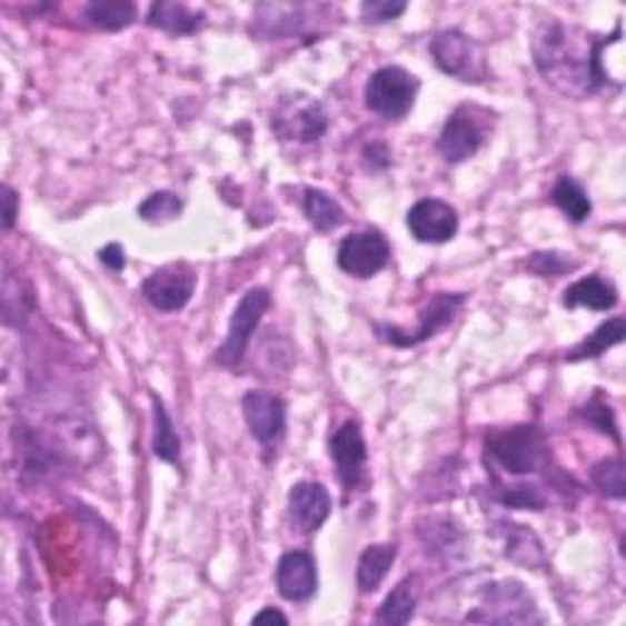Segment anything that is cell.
I'll use <instances>...</instances> for the list:
<instances>
[{"label":"cell","mask_w":626,"mask_h":626,"mask_svg":"<svg viewBox=\"0 0 626 626\" xmlns=\"http://www.w3.org/2000/svg\"><path fill=\"white\" fill-rule=\"evenodd\" d=\"M196 289V272L187 262H171L155 269L142 281V297L162 314H177L187 306Z\"/></svg>","instance_id":"obj_11"},{"label":"cell","mask_w":626,"mask_h":626,"mask_svg":"<svg viewBox=\"0 0 626 626\" xmlns=\"http://www.w3.org/2000/svg\"><path fill=\"white\" fill-rule=\"evenodd\" d=\"M450 524H453L450 519H438V517L419 521V536L424 538L428 550H434V554L444 550V554H448V550L458 544L460 531L453 529Z\"/></svg>","instance_id":"obj_31"},{"label":"cell","mask_w":626,"mask_h":626,"mask_svg":"<svg viewBox=\"0 0 626 626\" xmlns=\"http://www.w3.org/2000/svg\"><path fill=\"white\" fill-rule=\"evenodd\" d=\"M626 334V324L624 318H612V321L599 326L595 334L587 336L580 346H575L568 355L566 360L568 362H580V360H590V358H599V355L607 352V348L612 346H619L624 340Z\"/></svg>","instance_id":"obj_25"},{"label":"cell","mask_w":626,"mask_h":626,"mask_svg":"<svg viewBox=\"0 0 626 626\" xmlns=\"http://www.w3.org/2000/svg\"><path fill=\"white\" fill-rule=\"evenodd\" d=\"M404 10H407V3H391V0H367L360 8L362 20L375 24L397 20Z\"/></svg>","instance_id":"obj_34"},{"label":"cell","mask_w":626,"mask_h":626,"mask_svg":"<svg viewBox=\"0 0 626 626\" xmlns=\"http://www.w3.org/2000/svg\"><path fill=\"white\" fill-rule=\"evenodd\" d=\"M362 157H365V162L372 165V169H385L391 162V155L387 150V145H382V142L367 145L362 150Z\"/></svg>","instance_id":"obj_37"},{"label":"cell","mask_w":626,"mask_h":626,"mask_svg":"<svg viewBox=\"0 0 626 626\" xmlns=\"http://www.w3.org/2000/svg\"><path fill=\"white\" fill-rule=\"evenodd\" d=\"M619 40L622 22H617L609 37H599L578 24L548 20L534 34V64L544 81L554 86L560 96L585 101L609 83L612 77L605 69V52L619 44Z\"/></svg>","instance_id":"obj_1"},{"label":"cell","mask_w":626,"mask_h":626,"mask_svg":"<svg viewBox=\"0 0 626 626\" xmlns=\"http://www.w3.org/2000/svg\"><path fill=\"white\" fill-rule=\"evenodd\" d=\"M507 541H505V556L514 563H519V566L526 568H541L546 563V554H544V546L538 538L526 529V526H507Z\"/></svg>","instance_id":"obj_26"},{"label":"cell","mask_w":626,"mask_h":626,"mask_svg":"<svg viewBox=\"0 0 626 626\" xmlns=\"http://www.w3.org/2000/svg\"><path fill=\"white\" fill-rule=\"evenodd\" d=\"M497 499L501 505L514 509H531L541 511L546 507V495L536 485H501L497 483Z\"/></svg>","instance_id":"obj_30"},{"label":"cell","mask_w":626,"mask_h":626,"mask_svg":"<svg viewBox=\"0 0 626 626\" xmlns=\"http://www.w3.org/2000/svg\"><path fill=\"white\" fill-rule=\"evenodd\" d=\"M587 421H590L593 426H597L599 431L603 434H609L612 438L617 440L619 444V431H617V424H615V414H612V409L607 407V404L599 399V397H595V399H590L587 401V407L580 411Z\"/></svg>","instance_id":"obj_33"},{"label":"cell","mask_w":626,"mask_h":626,"mask_svg":"<svg viewBox=\"0 0 626 626\" xmlns=\"http://www.w3.org/2000/svg\"><path fill=\"white\" fill-rule=\"evenodd\" d=\"M468 622L483 624H534L544 622V617L536 612L531 595L524 590V585L517 580H501L495 585H487L483 593V605L477 612L465 617Z\"/></svg>","instance_id":"obj_7"},{"label":"cell","mask_w":626,"mask_h":626,"mask_svg":"<svg viewBox=\"0 0 626 626\" xmlns=\"http://www.w3.org/2000/svg\"><path fill=\"white\" fill-rule=\"evenodd\" d=\"M485 458L489 470L507 475H531L548 470L550 448L544 431L536 426L493 428L485 436Z\"/></svg>","instance_id":"obj_2"},{"label":"cell","mask_w":626,"mask_h":626,"mask_svg":"<svg viewBox=\"0 0 626 626\" xmlns=\"http://www.w3.org/2000/svg\"><path fill=\"white\" fill-rule=\"evenodd\" d=\"M495 113L480 106H458L448 116L444 130L438 135V152L444 155L448 165H460L465 159L475 157L487 140L489 122Z\"/></svg>","instance_id":"obj_4"},{"label":"cell","mask_w":626,"mask_h":626,"mask_svg":"<svg viewBox=\"0 0 626 626\" xmlns=\"http://www.w3.org/2000/svg\"><path fill=\"white\" fill-rule=\"evenodd\" d=\"M424 593V583L419 575H407L395 590H391L385 603L379 605L375 622L377 624H385V626H404L409 624L416 607H419V599Z\"/></svg>","instance_id":"obj_18"},{"label":"cell","mask_w":626,"mask_h":626,"mask_svg":"<svg viewBox=\"0 0 626 626\" xmlns=\"http://www.w3.org/2000/svg\"><path fill=\"white\" fill-rule=\"evenodd\" d=\"M304 213L306 220H309L318 232H330L346 223V211H342V206L324 189L309 187L304 191Z\"/></svg>","instance_id":"obj_22"},{"label":"cell","mask_w":626,"mask_h":626,"mask_svg":"<svg viewBox=\"0 0 626 626\" xmlns=\"http://www.w3.org/2000/svg\"><path fill=\"white\" fill-rule=\"evenodd\" d=\"M407 228L419 242L444 245L458 236L460 218L456 208L446 201L421 199L409 208Z\"/></svg>","instance_id":"obj_12"},{"label":"cell","mask_w":626,"mask_h":626,"mask_svg":"<svg viewBox=\"0 0 626 626\" xmlns=\"http://www.w3.org/2000/svg\"><path fill=\"white\" fill-rule=\"evenodd\" d=\"M272 130L281 140L316 142L328 130V113L321 103L309 96H287L275 108Z\"/></svg>","instance_id":"obj_9"},{"label":"cell","mask_w":626,"mask_h":626,"mask_svg":"<svg viewBox=\"0 0 626 626\" xmlns=\"http://www.w3.org/2000/svg\"><path fill=\"white\" fill-rule=\"evenodd\" d=\"M98 260H101L110 272H122V267H126V250H122V245L110 242L98 252Z\"/></svg>","instance_id":"obj_36"},{"label":"cell","mask_w":626,"mask_h":626,"mask_svg":"<svg viewBox=\"0 0 626 626\" xmlns=\"http://www.w3.org/2000/svg\"><path fill=\"white\" fill-rule=\"evenodd\" d=\"M269 304H272V297H269V291L265 287H252L242 294V299L238 301L236 309H232L223 346H220L216 352V362L220 367L236 370V367L242 362L245 352H248L250 346V338L265 318Z\"/></svg>","instance_id":"obj_6"},{"label":"cell","mask_w":626,"mask_h":626,"mask_svg":"<svg viewBox=\"0 0 626 626\" xmlns=\"http://www.w3.org/2000/svg\"><path fill=\"white\" fill-rule=\"evenodd\" d=\"M318 570L309 550H289L277 563V590L289 603H306L316 595Z\"/></svg>","instance_id":"obj_16"},{"label":"cell","mask_w":626,"mask_h":626,"mask_svg":"<svg viewBox=\"0 0 626 626\" xmlns=\"http://www.w3.org/2000/svg\"><path fill=\"white\" fill-rule=\"evenodd\" d=\"M419 79L401 67L377 69L365 83V106L370 113L389 122H399L411 113Z\"/></svg>","instance_id":"obj_3"},{"label":"cell","mask_w":626,"mask_h":626,"mask_svg":"<svg viewBox=\"0 0 626 626\" xmlns=\"http://www.w3.org/2000/svg\"><path fill=\"white\" fill-rule=\"evenodd\" d=\"M265 622H281V624H287L289 617L281 615V612L275 609V607H265V609L260 612V615L252 617V624H265Z\"/></svg>","instance_id":"obj_38"},{"label":"cell","mask_w":626,"mask_h":626,"mask_svg":"<svg viewBox=\"0 0 626 626\" xmlns=\"http://www.w3.org/2000/svg\"><path fill=\"white\" fill-rule=\"evenodd\" d=\"M330 460L336 463V473L346 493H355L367 463V444L358 421H346L336 428L330 436Z\"/></svg>","instance_id":"obj_14"},{"label":"cell","mask_w":626,"mask_h":626,"mask_svg":"<svg viewBox=\"0 0 626 626\" xmlns=\"http://www.w3.org/2000/svg\"><path fill=\"white\" fill-rule=\"evenodd\" d=\"M181 211H183V201L177 193L155 191L140 203L138 216L147 220V223H167V220L179 218Z\"/></svg>","instance_id":"obj_29"},{"label":"cell","mask_w":626,"mask_h":626,"mask_svg":"<svg viewBox=\"0 0 626 626\" xmlns=\"http://www.w3.org/2000/svg\"><path fill=\"white\" fill-rule=\"evenodd\" d=\"M389 240L375 228L358 230L338 245V267L355 279H370L389 265Z\"/></svg>","instance_id":"obj_10"},{"label":"cell","mask_w":626,"mask_h":626,"mask_svg":"<svg viewBox=\"0 0 626 626\" xmlns=\"http://www.w3.org/2000/svg\"><path fill=\"white\" fill-rule=\"evenodd\" d=\"M155 407V436H152V453L165 463H179L181 456V440L177 436V428L171 424V416L165 409L159 397H152Z\"/></svg>","instance_id":"obj_27"},{"label":"cell","mask_w":626,"mask_h":626,"mask_svg":"<svg viewBox=\"0 0 626 626\" xmlns=\"http://www.w3.org/2000/svg\"><path fill=\"white\" fill-rule=\"evenodd\" d=\"M617 301H619L617 287L599 275H587L563 291V306H566V309L585 306V309L593 311H609L615 309Z\"/></svg>","instance_id":"obj_19"},{"label":"cell","mask_w":626,"mask_h":626,"mask_svg":"<svg viewBox=\"0 0 626 626\" xmlns=\"http://www.w3.org/2000/svg\"><path fill=\"white\" fill-rule=\"evenodd\" d=\"M242 416L255 440L272 446L287 428V404L281 397L265 389H250L242 397Z\"/></svg>","instance_id":"obj_13"},{"label":"cell","mask_w":626,"mask_h":626,"mask_svg":"<svg viewBox=\"0 0 626 626\" xmlns=\"http://www.w3.org/2000/svg\"><path fill=\"white\" fill-rule=\"evenodd\" d=\"M0 201H3V228L10 230L16 226V218L20 211V199L10 183H3V196H0Z\"/></svg>","instance_id":"obj_35"},{"label":"cell","mask_w":626,"mask_h":626,"mask_svg":"<svg viewBox=\"0 0 626 626\" xmlns=\"http://www.w3.org/2000/svg\"><path fill=\"white\" fill-rule=\"evenodd\" d=\"M203 22L206 16L201 10H193L183 3H169V0L152 3L150 12H147V24H150V28H157L175 37H187L199 32L203 28Z\"/></svg>","instance_id":"obj_20"},{"label":"cell","mask_w":626,"mask_h":626,"mask_svg":"<svg viewBox=\"0 0 626 626\" xmlns=\"http://www.w3.org/2000/svg\"><path fill=\"white\" fill-rule=\"evenodd\" d=\"M316 8L309 6H257L255 8V34L272 40V37L301 34L306 20H311Z\"/></svg>","instance_id":"obj_17"},{"label":"cell","mask_w":626,"mask_h":626,"mask_svg":"<svg viewBox=\"0 0 626 626\" xmlns=\"http://www.w3.org/2000/svg\"><path fill=\"white\" fill-rule=\"evenodd\" d=\"M287 509L294 529H299L301 534H316L328 521L334 499L321 483L304 480L289 489Z\"/></svg>","instance_id":"obj_15"},{"label":"cell","mask_w":626,"mask_h":626,"mask_svg":"<svg viewBox=\"0 0 626 626\" xmlns=\"http://www.w3.org/2000/svg\"><path fill=\"white\" fill-rule=\"evenodd\" d=\"M550 201H554L560 211L573 220V223H585L593 213L590 196H587L580 183L568 175L556 179L554 189H550Z\"/></svg>","instance_id":"obj_23"},{"label":"cell","mask_w":626,"mask_h":626,"mask_svg":"<svg viewBox=\"0 0 626 626\" xmlns=\"http://www.w3.org/2000/svg\"><path fill=\"white\" fill-rule=\"evenodd\" d=\"M465 301H468L465 294H436V297L421 309L419 326L414 330H404L399 326H389V324H375V330L379 338L389 342V346L397 348L421 346V342L434 338L438 330H444L453 318L460 314Z\"/></svg>","instance_id":"obj_8"},{"label":"cell","mask_w":626,"mask_h":626,"mask_svg":"<svg viewBox=\"0 0 626 626\" xmlns=\"http://www.w3.org/2000/svg\"><path fill=\"white\" fill-rule=\"evenodd\" d=\"M86 18L96 28L118 32L138 20V6L130 3V0H93V3L86 6Z\"/></svg>","instance_id":"obj_24"},{"label":"cell","mask_w":626,"mask_h":626,"mask_svg":"<svg viewBox=\"0 0 626 626\" xmlns=\"http://www.w3.org/2000/svg\"><path fill=\"white\" fill-rule=\"evenodd\" d=\"M397 560V546L395 544H375L362 550L358 560V590L362 595L375 593L382 580L387 578L389 568Z\"/></svg>","instance_id":"obj_21"},{"label":"cell","mask_w":626,"mask_h":626,"mask_svg":"<svg viewBox=\"0 0 626 626\" xmlns=\"http://www.w3.org/2000/svg\"><path fill=\"white\" fill-rule=\"evenodd\" d=\"M431 57L436 67L448 77L465 83H483L489 77L483 44L460 30H446L431 40Z\"/></svg>","instance_id":"obj_5"},{"label":"cell","mask_w":626,"mask_h":626,"mask_svg":"<svg viewBox=\"0 0 626 626\" xmlns=\"http://www.w3.org/2000/svg\"><path fill=\"white\" fill-rule=\"evenodd\" d=\"M590 480L599 495L612 497V499H624V495H626L622 458H605L597 465H593Z\"/></svg>","instance_id":"obj_28"},{"label":"cell","mask_w":626,"mask_h":626,"mask_svg":"<svg viewBox=\"0 0 626 626\" xmlns=\"http://www.w3.org/2000/svg\"><path fill=\"white\" fill-rule=\"evenodd\" d=\"M526 265H529L531 272H536L538 277H563L578 267V262H573L570 257L563 252H536Z\"/></svg>","instance_id":"obj_32"}]
</instances>
